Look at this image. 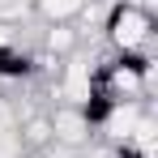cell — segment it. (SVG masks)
Returning <instances> with one entry per match:
<instances>
[{"instance_id": "1", "label": "cell", "mask_w": 158, "mask_h": 158, "mask_svg": "<svg viewBox=\"0 0 158 158\" xmlns=\"http://www.w3.org/2000/svg\"><path fill=\"white\" fill-rule=\"evenodd\" d=\"M103 34H107L111 56H150V47H154V13L137 9L132 0H120L107 13Z\"/></svg>"}, {"instance_id": "2", "label": "cell", "mask_w": 158, "mask_h": 158, "mask_svg": "<svg viewBox=\"0 0 158 158\" xmlns=\"http://www.w3.org/2000/svg\"><path fill=\"white\" fill-rule=\"evenodd\" d=\"M47 124H52V145L56 150H81V145H90V137H94L90 115H85L81 107H69V103H56L52 111H47Z\"/></svg>"}, {"instance_id": "3", "label": "cell", "mask_w": 158, "mask_h": 158, "mask_svg": "<svg viewBox=\"0 0 158 158\" xmlns=\"http://www.w3.org/2000/svg\"><path fill=\"white\" fill-rule=\"evenodd\" d=\"M85 4H90V0H34L30 9H34V17H39L43 26H73Z\"/></svg>"}, {"instance_id": "4", "label": "cell", "mask_w": 158, "mask_h": 158, "mask_svg": "<svg viewBox=\"0 0 158 158\" xmlns=\"http://www.w3.org/2000/svg\"><path fill=\"white\" fill-rule=\"evenodd\" d=\"M90 158H115V150H111V145H103V150H94Z\"/></svg>"}]
</instances>
